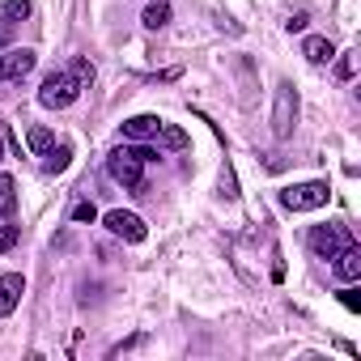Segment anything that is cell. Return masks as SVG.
Segmentation results:
<instances>
[{"mask_svg": "<svg viewBox=\"0 0 361 361\" xmlns=\"http://www.w3.org/2000/svg\"><path fill=\"white\" fill-rule=\"evenodd\" d=\"M77 94H81V85H77L73 73H51V77L43 81V90H39V102H43L47 111H64V106L77 102Z\"/></svg>", "mask_w": 361, "mask_h": 361, "instance_id": "1", "label": "cell"}, {"mask_svg": "<svg viewBox=\"0 0 361 361\" xmlns=\"http://www.w3.org/2000/svg\"><path fill=\"white\" fill-rule=\"evenodd\" d=\"M327 196H331L327 183H298V188H285V192H281V204H285L289 213H310V209H323Z\"/></svg>", "mask_w": 361, "mask_h": 361, "instance_id": "2", "label": "cell"}, {"mask_svg": "<svg viewBox=\"0 0 361 361\" xmlns=\"http://www.w3.org/2000/svg\"><path fill=\"white\" fill-rule=\"evenodd\" d=\"M106 170H111L115 183H123V188H136V192L145 188V161H136L132 149H115L106 157Z\"/></svg>", "mask_w": 361, "mask_h": 361, "instance_id": "3", "label": "cell"}, {"mask_svg": "<svg viewBox=\"0 0 361 361\" xmlns=\"http://www.w3.org/2000/svg\"><path fill=\"white\" fill-rule=\"evenodd\" d=\"M293 119H298V94H293L289 81H281V85H276V111H272V132H276V140H285V136L293 132Z\"/></svg>", "mask_w": 361, "mask_h": 361, "instance_id": "4", "label": "cell"}, {"mask_svg": "<svg viewBox=\"0 0 361 361\" xmlns=\"http://www.w3.org/2000/svg\"><path fill=\"white\" fill-rule=\"evenodd\" d=\"M353 243V234L344 230V226H314L310 230V251L319 255V259H331L340 247H348Z\"/></svg>", "mask_w": 361, "mask_h": 361, "instance_id": "5", "label": "cell"}, {"mask_svg": "<svg viewBox=\"0 0 361 361\" xmlns=\"http://www.w3.org/2000/svg\"><path fill=\"white\" fill-rule=\"evenodd\" d=\"M35 51L30 47H13V51H5L0 56V85L5 81H22V77H30V68H35Z\"/></svg>", "mask_w": 361, "mask_h": 361, "instance_id": "6", "label": "cell"}, {"mask_svg": "<svg viewBox=\"0 0 361 361\" xmlns=\"http://www.w3.org/2000/svg\"><path fill=\"white\" fill-rule=\"evenodd\" d=\"M102 221H106V230H111L115 238H123V243H145V234H149V230H145V221H140L136 213H123V209L106 213Z\"/></svg>", "mask_w": 361, "mask_h": 361, "instance_id": "7", "label": "cell"}, {"mask_svg": "<svg viewBox=\"0 0 361 361\" xmlns=\"http://www.w3.org/2000/svg\"><path fill=\"white\" fill-rule=\"evenodd\" d=\"M22 293H26V276H22V272H9V276H0V319L18 310Z\"/></svg>", "mask_w": 361, "mask_h": 361, "instance_id": "8", "label": "cell"}, {"mask_svg": "<svg viewBox=\"0 0 361 361\" xmlns=\"http://www.w3.org/2000/svg\"><path fill=\"white\" fill-rule=\"evenodd\" d=\"M331 259H336V276H340V281H357V276H361V247H357V243L340 247Z\"/></svg>", "mask_w": 361, "mask_h": 361, "instance_id": "9", "label": "cell"}, {"mask_svg": "<svg viewBox=\"0 0 361 361\" xmlns=\"http://www.w3.org/2000/svg\"><path fill=\"white\" fill-rule=\"evenodd\" d=\"M157 128H161L157 115H132V119L123 123V136H132V140H149V136H157Z\"/></svg>", "mask_w": 361, "mask_h": 361, "instance_id": "10", "label": "cell"}, {"mask_svg": "<svg viewBox=\"0 0 361 361\" xmlns=\"http://www.w3.org/2000/svg\"><path fill=\"white\" fill-rule=\"evenodd\" d=\"M302 56H306L310 64H327V60L336 56V47H331V43H327L323 35H310V39L302 43Z\"/></svg>", "mask_w": 361, "mask_h": 361, "instance_id": "11", "label": "cell"}, {"mask_svg": "<svg viewBox=\"0 0 361 361\" xmlns=\"http://www.w3.org/2000/svg\"><path fill=\"white\" fill-rule=\"evenodd\" d=\"M18 213V183L9 174H0V217H13Z\"/></svg>", "mask_w": 361, "mask_h": 361, "instance_id": "12", "label": "cell"}, {"mask_svg": "<svg viewBox=\"0 0 361 361\" xmlns=\"http://www.w3.org/2000/svg\"><path fill=\"white\" fill-rule=\"evenodd\" d=\"M157 140H161V149H188V145H192L183 128H174V123H166V119H161V128H157Z\"/></svg>", "mask_w": 361, "mask_h": 361, "instance_id": "13", "label": "cell"}, {"mask_svg": "<svg viewBox=\"0 0 361 361\" xmlns=\"http://www.w3.org/2000/svg\"><path fill=\"white\" fill-rule=\"evenodd\" d=\"M26 18H30V0H5V5H0V22L5 26L26 22Z\"/></svg>", "mask_w": 361, "mask_h": 361, "instance_id": "14", "label": "cell"}, {"mask_svg": "<svg viewBox=\"0 0 361 361\" xmlns=\"http://www.w3.org/2000/svg\"><path fill=\"white\" fill-rule=\"evenodd\" d=\"M68 161H73V149H68V145H51V149H47V174L68 170Z\"/></svg>", "mask_w": 361, "mask_h": 361, "instance_id": "15", "label": "cell"}, {"mask_svg": "<svg viewBox=\"0 0 361 361\" xmlns=\"http://www.w3.org/2000/svg\"><path fill=\"white\" fill-rule=\"evenodd\" d=\"M140 22H145L149 30H161V26L170 22V5H166V0H157V5H149V9H145V18H140Z\"/></svg>", "mask_w": 361, "mask_h": 361, "instance_id": "16", "label": "cell"}, {"mask_svg": "<svg viewBox=\"0 0 361 361\" xmlns=\"http://www.w3.org/2000/svg\"><path fill=\"white\" fill-rule=\"evenodd\" d=\"M26 145H30L35 153H47V149L56 145V136H51V128H30V136H26Z\"/></svg>", "mask_w": 361, "mask_h": 361, "instance_id": "17", "label": "cell"}, {"mask_svg": "<svg viewBox=\"0 0 361 361\" xmlns=\"http://www.w3.org/2000/svg\"><path fill=\"white\" fill-rule=\"evenodd\" d=\"M68 73H73V77H77V85H90V81H94V64H90V60H85V56H77V60H73V68H68Z\"/></svg>", "mask_w": 361, "mask_h": 361, "instance_id": "18", "label": "cell"}, {"mask_svg": "<svg viewBox=\"0 0 361 361\" xmlns=\"http://www.w3.org/2000/svg\"><path fill=\"white\" fill-rule=\"evenodd\" d=\"M18 238H22V230H18V226H0V251H13V247H18Z\"/></svg>", "mask_w": 361, "mask_h": 361, "instance_id": "19", "label": "cell"}, {"mask_svg": "<svg viewBox=\"0 0 361 361\" xmlns=\"http://www.w3.org/2000/svg\"><path fill=\"white\" fill-rule=\"evenodd\" d=\"M94 217H98V209H94L90 200H81V204L73 209V221H94Z\"/></svg>", "mask_w": 361, "mask_h": 361, "instance_id": "20", "label": "cell"}, {"mask_svg": "<svg viewBox=\"0 0 361 361\" xmlns=\"http://www.w3.org/2000/svg\"><path fill=\"white\" fill-rule=\"evenodd\" d=\"M340 302H344L348 310H361V298H357V289H353V281H348V289H340Z\"/></svg>", "mask_w": 361, "mask_h": 361, "instance_id": "21", "label": "cell"}, {"mask_svg": "<svg viewBox=\"0 0 361 361\" xmlns=\"http://www.w3.org/2000/svg\"><path fill=\"white\" fill-rule=\"evenodd\" d=\"M353 68H357V64H353V56H344V60L336 64V77H340V81H348V77H353Z\"/></svg>", "mask_w": 361, "mask_h": 361, "instance_id": "22", "label": "cell"}, {"mask_svg": "<svg viewBox=\"0 0 361 361\" xmlns=\"http://www.w3.org/2000/svg\"><path fill=\"white\" fill-rule=\"evenodd\" d=\"M132 157H136V161H145V166H149V161H157V153H153V149H145V145H136V149H132Z\"/></svg>", "mask_w": 361, "mask_h": 361, "instance_id": "23", "label": "cell"}, {"mask_svg": "<svg viewBox=\"0 0 361 361\" xmlns=\"http://www.w3.org/2000/svg\"><path fill=\"white\" fill-rule=\"evenodd\" d=\"M13 43V26H5V22H0V51H5Z\"/></svg>", "mask_w": 361, "mask_h": 361, "instance_id": "24", "label": "cell"}, {"mask_svg": "<svg viewBox=\"0 0 361 361\" xmlns=\"http://www.w3.org/2000/svg\"><path fill=\"white\" fill-rule=\"evenodd\" d=\"M0 157H5V136H0Z\"/></svg>", "mask_w": 361, "mask_h": 361, "instance_id": "25", "label": "cell"}]
</instances>
